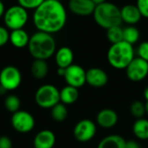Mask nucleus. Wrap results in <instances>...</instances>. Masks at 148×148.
Here are the masks:
<instances>
[{
    "instance_id": "obj_36",
    "label": "nucleus",
    "mask_w": 148,
    "mask_h": 148,
    "mask_svg": "<svg viewBox=\"0 0 148 148\" xmlns=\"http://www.w3.org/2000/svg\"><path fill=\"white\" fill-rule=\"evenodd\" d=\"M144 98L146 99L147 101H148V87L146 88V89L144 91Z\"/></svg>"
},
{
    "instance_id": "obj_11",
    "label": "nucleus",
    "mask_w": 148,
    "mask_h": 148,
    "mask_svg": "<svg viewBox=\"0 0 148 148\" xmlns=\"http://www.w3.org/2000/svg\"><path fill=\"white\" fill-rule=\"evenodd\" d=\"M64 79L69 86L80 88L86 83V71L77 64H72L65 70Z\"/></svg>"
},
{
    "instance_id": "obj_31",
    "label": "nucleus",
    "mask_w": 148,
    "mask_h": 148,
    "mask_svg": "<svg viewBox=\"0 0 148 148\" xmlns=\"http://www.w3.org/2000/svg\"><path fill=\"white\" fill-rule=\"evenodd\" d=\"M10 39V33L8 32L7 29L0 26V47L5 45Z\"/></svg>"
},
{
    "instance_id": "obj_18",
    "label": "nucleus",
    "mask_w": 148,
    "mask_h": 148,
    "mask_svg": "<svg viewBox=\"0 0 148 148\" xmlns=\"http://www.w3.org/2000/svg\"><path fill=\"white\" fill-rule=\"evenodd\" d=\"M29 38L30 37L29 36L28 33L23 29H19L11 30V32L10 33L9 41L14 47L17 49H22L28 46Z\"/></svg>"
},
{
    "instance_id": "obj_6",
    "label": "nucleus",
    "mask_w": 148,
    "mask_h": 148,
    "mask_svg": "<svg viewBox=\"0 0 148 148\" xmlns=\"http://www.w3.org/2000/svg\"><path fill=\"white\" fill-rule=\"evenodd\" d=\"M3 21L6 27L11 30L23 29L28 22L27 10L19 4L13 5L4 12Z\"/></svg>"
},
{
    "instance_id": "obj_1",
    "label": "nucleus",
    "mask_w": 148,
    "mask_h": 148,
    "mask_svg": "<svg viewBox=\"0 0 148 148\" xmlns=\"http://www.w3.org/2000/svg\"><path fill=\"white\" fill-rule=\"evenodd\" d=\"M67 22V11L61 1L45 0L33 15V23L38 31L53 34L62 30Z\"/></svg>"
},
{
    "instance_id": "obj_34",
    "label": "nucleus",
    "mask_w": 148,
    "mask_h": 148,
    "mask_svg": "<svg viewBox=\"0 0 148 148\" xmlns=\"http://www.w3.org/2000/svg\"><path fill=\"white\" fill-rule=\"evenodd\" d=\"M4 12H5V10H4V5H3V2L0 1V17H2L4 15Z\"/></svg>"
},
{
    "instance_id": "obj_33",
    "label": "nucleus",
    "mask_w": 148,
    "mask_h": 148,
    "mask_svg": "<svg viewBox=\"0 0 148 148\" xmlns=\"http://www.w3.org/2000/svg\"><path fill=\"white\" fill-rule=\"evenodd\" d=\"M125 148H141L140 144L137 142V141H134V140H128L126 142V146Z\"/></svg>"
},
{
    "instance_id": "obj_2",
    "label": "nucleus",
    "mask_w": 148,
    "mask_h": 148,
    "mask_svg": "<svg viewBox=\"0 0 148 148\" xmlns=\"http://www.w3.org/2000/svg\"><path fill=\"white\" fill-rule=\"evenodd\" d=\"M28 48L35 59L47 60L55 54L56 43L51 34L37 31L30 36Z\"/></svg>"
},
{
    "instance_id": "obj_7",
    "label": "nucleus",
    "mask_w": 148,
    "mask_h": 148,
    "mask_svg": "<svg viewBox=\"0 0 148 148\" xmlns=\"http://www.w3.org/2000/svg\"><path fill=\"white\" fill-rule=\"evenodd\" d=\"M22 82L20 70L14 66H6L0 72V86L6 91L17 88Z\"/></svg>"
},
{
    "instance_id": "obj_28",
    "label": "nucleus",
    "mask_w": 148,
    "mask_h": 148,
    "mask_svg": "<svg viewBox=\"0 0 148 148\" xmlns=\"http://www.w3.org/2000/svg\"><path fill=\"white\" fill-rule=\"evenodd\" d=\"M45 0H17L18 4L26 10H36Z\"/></svg>"
},
{
    "instance_id": "obj_3",
    "label": "nucleus",
    "mask_w": 148,
    "mask_h": 148,
    "mask_svg": "<svg viewBox=\"0 0 148 148\" xmlns=\"http://www.w3.org/2000/svg\"><path fill=\"white\" fill-rule=\"evenodd\" d=\"M93 16L95 23L105 29L114 26H120L122 23L121 9L111 2L106 1L97 4Z\"/></svg>"
},
{
    "instance_id": "obj_16",
    "label": "nucleus",
    "mask_w": 148,
    "mask_h": 148,
    "mask_svg": "<svg viewBox=\"0 0 148 148\" xmlns=\"http://www.w3.org/2000/svg\"><path fill=\"white\" fill-rule=\"evenodd\" d=\"M56 144V135L50 130H42L34 138L35 148H53Z\"/></svg>"
},
{
    "instance_id": "obj_24",
    "label": "nucleus",
    "mask_w": 148,
    "mask_h": 148,
    "mask_svg": "<svg viewBox=\"0 0 148 148\" xmlns=\"http://www.w3.org/2000/svg\"><path fill=\"white\" fill-rule=\"evenodd\" d=\"M51 116L53 120L57 122H62L65 121L68 116V109L66 108V105L59 102L56 106H54L51 108Z\"/></svg>"
},
{
    "instance_id": "obj_13",
    "label": "nucleus",
    "mask_w": 148,
    "mask_h": 148,
    "mask_svg": "<svg viewBox=\"0 0 148 148\" xmlns=\"http://www.w3.org/2000/svg\"><path fill=\"white\" fill-rule=\"evenodd\" d=\"M108 82V74L100 68H91L86 71V83L93 88H102Z\"/></svg>"
},
{
    "instance_id": "obj_21",
    "label": "nucleus",
    "mask_w": 148,
    "mask_h": 148,
    "mask_svg": "<svg viewBox=\"0 0 148 148\" xmlns=\"http://www.w3.org/2000/svg\"><path fill=\"white\" fill-rule=\"evenodd\" d=\"M30 71L32 75L38 80L46 77L49 73V65L46 60L35 59V61L31 64Z\"/></svg>"
},
{
    "instance_id": "obj_20",
    "label": "nucleus",
    "mask_w": 148,
    "mask_h": 148,
    "mask_svg": "<svg viewBox=\"0 0 148 148\" xmlns=\"http://www.w3.org/2000/svg\"><path fill=\"white\" fill-rule=\"evenodd\" d=\"M79 98L78 88L72 86H66L60 91V101L64 105L75 103Z\"/></svg>"
},
{
    "instance_id": "obj_32",
    "label": "nucleus",
    "mask_w": 148,
    "mask_h": 148,
    "mask_svg": "<svg viewBox=\"0 0 148 148\" xmlns=\"http://www.w3.org/2000/svg\"><path fill=\"white\" fill-rule=\"evenodd\" d=\"M12 142L10 139L7 136H1L0 137V148H11Z\"/></svg>"
},
{
    "instance_id": "obj_17",
    "label": "nucleus",
    "mask_w": 148,
    "mask_h": 148,
    "mask_svg": "<svg viewBox=\"0 0 148 148\" xmlns=\"http://www.w3.org/2000/svg\"><path fill=\"white\" fill-rule=\"evenodd\" d=\"M55 59L58 68L67 69L68 67L73 64L74 53L70 48L62 47L56 52Z\"/></svg>"
},
{
    "instance_id": "obj_39",
    "label": "nucleus",
    "mask_w": 148,
    "mask_h": 148,
    "mask_svg": "<svg viewBox=\"0 0 148 148\" xmlns=\"http://www.w3.org/2000/svg\"><path fill=\"white\" fill-rule=\"evenodd\" d=\"M56 1H60V0H56Z\"/></svg>"
},
{
    "instance_id": "obj_22",
    "label": "nucleus",
    "mask_w": 148,
    "mask_h": 148,
    "mask_svg": "<svg viewBox=\"0 0 148 148\" xmlns=\"http://www.w3.org/2000/svg\"><path fill=\"white\" fill-rule=\"evenodd\" d=\"M133 132L136 138L141 140H148V120L140 118L134 123Z\"/></svg>"
},
{
    "instance_id": "obj_5",
    "label": "nucleus",
    "mask_w": 148,
    "mask_h": 148,
    "mask_svg": "<svg viewBox=\"0 0 148 148\" xmlns=\"http://www.w3.org/2000/svg\"><path fill=\"white\" fill-rule=\"evenodd\" d=\"M36 104L42 108H52L60 102V91L51 84L41 86L35 95Z\"/></svg>"
},
{
    "instance_id": "obj_35",
    "label": "nucleus",
    "mask_w": 148,
    "mask_h": 148,
    "mask_svg": "<svg viewBox=\"0 0 148 148\" xmlns=\"http://www.w3.org/2000/svg\"><path fill=\"white\" fill-rule=\"evenodd\" d=\"M65 70H66V69H62V68H58V69H57V74H58V75H60V76H64V75H65Z\"/></svg>"
},
{
    "instance_id": "obj_15",
    "label": "nucleus",
    "mask_w": 148,
    "mask_h": 148,
    "mask_svg": "<svg viewBox=\"0 0 148 148\" xmlns=\"http://www.w3.org/2000/svg\"><path fill=\"white\" fill-rule=\"evenodd\" d=\"M121 16L122 22L128 25H134L138 23L142 17L136 4L132 3L126 4L121 9Z\"/></svg>"
},
{
    "instance_id": "obj_23",
    "label": "nucleus",
    "mask_w": 148,
    "mask_h": 148,
    "mask_svg": "<svg viewBox=\"0 0 148 148\" xmlns=\"http://www.w3.org/2000/svg\"><path fill=\"white\" fill-rule=\"evenodd\" d=\"M140 39V31L134 25H129L123 29V41L134 45Z\"/></svg>"
},
{
    "instance_id": "obj_14",
    "label": "nucleus",
    "mask_w": 148,
    "mask_h": 148,
    "mask_svg": "<svg viewBox=\"0 0 148 148\" xmlns=\"http://www.w3.org/2000/svg\"><path fill=\"white\" fill-rule=\"evenodd\" d=\"M118 114L117 113L110 108H104L101 110L96 115L97 124L105 129H109L114 127L118 122Z\"/></svg>"
},
{
    "instance_id": "obj_38",
    "label": "nucleus",
    "mask_w": 148,
    "mask_h": 148,
    "mask_svg": "<svg viewBox=\"0 0 148 148\" xmlns=\"http://www.w3.org/2000/svg\"><path fill=\"white\" fill-rule=\"evenodd\" d=\"M146 111H147V114H148V101H147V103H146Z\"/></svg>"
},
{
    "instance_id": "obj_26",
    "label": "nucleus",
    "mask_w": 148,
    "mask_h": 148,
    "mask_svg": "<svg viewBox=\"0 0 148 148\" xmlns=\"http://www.w3.org/2000/svg\"><path fill=\"white\" fill-rule=\"evenodd\" d=\"M20 105H21L20 99L15 95H8L4 101V106H5L6 109L13 114L19 110Z\"/></svg>"
},
{
    "instance_id": "obj_19",
    "label": "nucleus",
    "mask_w": 148,
    "mask_h": 148,
    "mask_svg": "<svg viewBox=\"0 0 148 148\" xmlns=\"http://www.w3.org/2000/svg\"><path fill=\"white\" fill-rule=\"evenodd\" d=\"M127 140L118 134H112L103 138L97 148H125Z\"/></svg>"
},
{
    "instance_id": "obj_25",
    "label": "nucleus",
    "mask_w": 148,
    "mask_h": 148,
    "mask_svg": "<svg viewBox=\"0 0 148 148\" xmlns=\"http://www.w3.org/2000/svg\"><path fill=\"white\" fill-rule=\"evenodd\" d=\"M107 38L112 44L123 41V29L121 28V25L108 29Z\"/></svg>"
},
{
    "instance_id": "obj_27",
    "label": "nucleus",
    "mask_w": 148,
    "mask_h": 148,
    "mask_svg": "<svg viewBox=\"0 0 148 148\" xmlns=\"http://www.w3.org/2000/svg\"><path fill=\"white\" fill-rule=\"evenodd\" d=\"M130 112L132 115L137 119L143 118V116L147 114L146 111V104L140 101H135L131 104L130 107Z\"/></svg>"
},
{
    "instance_id": "obj_40",
    "label": "nucleus",
    "mask_w": 148,
    "mask_h": 148,
    "mask_svg": "<svg viewBox=\"0 0 148 148\" xmlns=\"http://www.w3.org/2000/svg\"><path fill=\"white\" fill-rule=\"evenodd\" d=\"M0 1H3V0H0Z\"/></svg>"
},
{
    "instance_id": "obj_37",
    "label": "nucleus",
    "mask_w": 148,
    "mask_h": 148,
    "mask_svg": "<svg viewBox=\"0 0 148 148\" xmlns=\"http://www.w3.org/2000/svg\"><path fill=\"white\" fill-rule=\"evenodd\" d=\"M92 1L95 3V5H97V4H100V3H102L106 2L107 0H92Z\"/></svg>"
},
{
    "instance_id": "obj_12",
    "label": "nucleus",
    "mask_w": 148,
    "mask_h": 148,
    "mask_svg": "<svg viewBox=\"0 0 148 148\" xmlns=\"http://www.w3.org/2000/svg\"><path fill=\"white\" fill-rule=\"evenodd\" d=\"M95 4L92 0H69V10L80 16H88L94 13Z\"/></svg>"
},
{
    "instance_id": "obj_9",
    "label": "nucleus",
    "mask_w": 148,
    "mask_h": 148,
    "mask_svg": "<svg viewBox=\"0 0 148 148\" xmlns=\"http://www.w3.org/2000/svg\"><path fill=\"white\" fill-rule=\"evenodd\" d=\"M11 125L19 133H29L35 127V119L29 112L18 110L12 114Z\"/></svg>"
},
{
    "instance_id": "obj_10",
    "label": "nucleus",
    "mask_w": 148,
    "mask_h": 148,
    "mask_svg": "<svg viewBox=\"0 0 148 148\" xmlns=\"http://www.w3.org/2000/svg\"><path fill=\"white\" fill-rule=\"evenodd\" d=\"M96 134V125L89 120L84 119L77 122L74 128V136L79 142H88Z\"/></svg>"
},
{
    "instance_id": "obj_8",
    "label": "nucleus",
    "mask_w": 148,
    "mask_h": 148,
    "mask_svg": "<svg viewBox=\"0 0 148 148\" xmlns=\"http://www.w3.org/2000/svg\"><path fill=\"white\" fill-rule=\"evenodd\" d=\"M127 78L134 82L143 81L148 75V62L147 61L134 57L126 69Z\"/></svg>"
},
{
    "instance_id": "obj_41",
    "label": "nucleus",
    "mask_w": 148,
    "mask_h": 148,
    "mask_svg": "<svg viewBox=\"0 0 148 148\" xmlns=\"http://www.w3.org/2000/svg\"><path fill=\"white\" fill-rule=\"evenodd\" d=\"M34 148H35V147H34Z\"/></svg>"
},
{
    "instance_id": "obj_4",
    "label": "nucleus",
    "mask_w": 148,
    "mask_h": 148,
    "mask_svg": "<svg viewBox=\"0 0 148 148\" xmlns=\"http://www.w3.org/2000/svg\"><path fill=\"white\" fill-rule=\"evenodd\" d=\"M107 58L108 63L116 69H126L134 58V49L132 44L121 41L110 46Z\"/></svg>"
},
{
    "instance_id": "obj_30",
    "label": "nucleus",
    "mask_w": 148,
    "mask_h": 148,
    "mask_svg": "<svg viewBox=\"0 0 148 148\" xmlns=\"http://www.w3.org/2000/svg\"><path fill=\"white\" fill-rule=\"evenodd\" d=\"M136 6L138 7L141 16L148 18V0H137Z\"/></svg>"
},
{
    "instance_id": "obj_29",
    "label": "nucleus",
    "mask_w": 148,
    "mask_h": 148,
    "mask_svg": "<svg viewBox=\"0 0 148 148\" xmlns=\"http://www.w3.org/2000/svg\"><path fill=\"white\" fill-rule=\"evenodd\" d=\"M137 54H138V57L147 61L148 62V42H141L138 49H137Z\"/></svg>"
}]
</instances>
